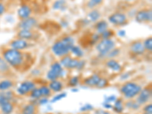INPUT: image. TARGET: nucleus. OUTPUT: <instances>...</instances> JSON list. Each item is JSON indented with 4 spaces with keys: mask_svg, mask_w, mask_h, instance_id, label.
Returning <instances> with one entry per match:
<instances>
[{
    "mask_svg": "<svg viewBox=\"0 0 152 114\" xmlns=\"http://www.w3.org/2000/svg\"><path fill=\"white\" fill-rule=\"evenodd\" d=\"M2 58L10 67L20 72H24L28 70L31 66V63L28 61V56H25L24 53L14 49L8 48L4 50Z\"/></svg>",
    "mask_w": 152,
    "mask_h": 114,
    "instance_id": "f257e3e1",
    "label": "nucleus"
},
{
    "mask_svg": "<svg viewBox=\"0 0 152 114\" xmlns=\"http://www.w3.org/2000/svg\"><path fill=\"white\" fill-rule=\"evenodd\" d=\"M142 87L135 81H126L119 87V92L126 100L134 99L142 90Z\"/></svg>",
    "mask_w": 152,
    "mask_h": 114,
    "instance_id": "f03ea898",
    "label": "nucleus"
},
{
    "mask_svg": "<svg viewBox=\"0 0 152 114\" xmlns=\"http://www.w3.org/2000/svg\"><path fill=\"white\" fill-rule=\"evenodd\" d=\"M116 47V43L112 39H102L96 44V50L99 56L106 57V56Z\"/></svg>",
    "mask_w": 152,
    "mask_h": 114,
    "instance_id": "7ed1b4c3",
    "label": "nucleus"
},
{
    "mask_svg": "<svg viewBox=\"0 0 152 114\" xmlns=\"http://www.w3.org/2000/svg\"><path fill=\"white\" fill-rule=\"evenodd\" d=\"M151 97L152 88L151 84H150V85H148L147 86H145V88H142V90L139 92V94L137 95L135 100H136V102L142 107V106L151 102Z\"/></svg>",
    "mask_w": 152,
    "mask_h": 114,
    "instance_id": "20e7f679",
    "label": "nucleus"
},
{
    "mask_svg": "<svg viewBox=\"0 0 152 114\" xmlns=\"http://www.w3.org/2000/svg\"><path fill=\"white\" fill-rule=\"evenodd\" d=\"M52 52L56 56L62 58L70 53V48L61 40H57L52 46Z\"/></svg>",
    "mask_w": 152,
    "mask_h": 114,
    "instance_id": "39448f33",
    "label": "nucleus"
},
{
    "mask_svg": "<svg viewBox=\"0 0 152 114\" xmlns=\"http://www.w3.org/2000/svg\"><path fill=\"white\" fill-rule=\"evenodd\" d=\"M135 21L138 23H149L152 21V11L151 9H144L135 13Z\"/></svg>",
    "mask_w": 152,
    "mask_h": 114,
    "instance_id": "423d86ee",
    "label": "nucleus"
},
{
    "mask_svg": "<svg viewBox=\"0 0 152 114\" xmlns=\"http://www.w3.org/2000/svg\"><path fill=\"white\" fill-rule=\"evenodd\" d=\"M36 88L34 81L31 80H26L20 84L17 88V93L20 96H28L30 92Z\"/></svg>",
    "mask_w": 152,
    "mask_h": 114,
    "instance_id": "0eeeda50",
    "label": "nucleus"
},
{
    "mask_svg": "<svg viewBox=\"0 0 152 114\" xmlns=\"http://www.w3.org/2000/svg\"><path fill=\"white\" fill-rule=\"evenodd\" d=\"M38 24V21L35 18L29 17L28 18L22 19L19 21L17 27L18 30H29L32 31L34 28H36Z\"/></svg>",
    "mask_w": 152,
    "mask_h": 114,
    "instance_id": "6e6552de",
    "label": "nucleus"
},
{
    "mask_svg": "<svg viewBox=\"0 0 152 114\" xmlns=\"http://www.w3.org/2000/svg\"><path fill=\"white\" fill-rule=\"evenodd\" d=\"M108 21L113 25L121 26V25H124L127 22V16L122 12H116L109 16Z\"/></svg>",
    "mask_w": 152,
    "mask_h": 114,
    "instance_id": "1a4fd4ad",
    "label": "nucleus"
},
{
    "mask_svg": "<svg viewBox=\"0 0 152 114\" xmlns=\"http://www.w3.org/2000/svg\"><path fill=\"white\" fill-rule=\"evenodd\" d=\"M9 46H10V48L21 51V50H24L29 48L30 43H28V40H22V39H19L18 38V39L12 40L9 43Z\"/></svg>",
    "mask_w": 152,
    "mask_h": 114,
    "instance_id": "9d476101",
    "label": "nucleus"
},
{
    "mask_svg": "<svg viewBox=\"0 0 152 114\" xmlns=\"http://www.w3.org/2000/svg\"><path fill=\"white\" fill-rule=\"evenodd\" d=\"M39 106L37 103L30 102L22 106L21 114H38Z\"/></svg>",
    "mask_w": 152,
    "mask_h": 114,
    "instance_id": "9b49d317",
    "label": "nucleus"
},
{
    "mask_svg": "<svg viewBox=\"0 0 152 114\" xmlns=\"http://www.w3.org/2000/svg\"><path fill=\"white\" fill-rule=\"evenodd\" d=\"M101 76L99 75L97 73H94V74H92L91 75L89 76V77H87V78H84L81 81L82 85H85L86 87H90V88H94V87L97 86V83L100 81Z\"/></svg>",
    "mask_w": 152,
    "mask_h": 114,
    "instance_id": "f8f14e48",
    "label": "nucleus"
},
{
    "mask_svg": "<svg viewBox=\"0 0 152 114\" xmlns=\"http://www.w3.org/2000/svg\"><path fill=\"white\" fill-rule=\"evenodd\" d=\"M130 50L135 56H142L145 53L143 43L142 41H140V40L133 41L131 43V45H130Z\"/></svg>",
    "mask_w": 152,
    "mask_h": 114,
    "instance_id": "ddd939ff",
    "label": "nucleus"
},
{
    "mask_svg": "<svg viewBox=\"0 0 152 114\" xmlns=\"http://www.w3.org/2000/svg\"><path fill=\"white\" fill-rule=\"evenodd\" d=\"M31 13H32V9L30 5L27 4L21 5L20 8L18 9V16L21 20L31 17Z\"/></svg>",
    "mask_w": 152,
    "mask_h": 114,
    "instance_id": "4468645a",
    "label": "nucleus"
},
{
    "mask_svg": "<svg viewBox=\"0 0 152 114\" xmlns=\"http://www.w3.org/2000/svg\"><path fill=\"white\" fill-rule=\"evenodd\" d=\"M50 71H52L59 78V79L63 78V76L65 75V69L62 67V65L60 64V62L58 61L53 62L51 66H50Z\"/></svg>",
    "mask_w": 152,
    "mask_h": 114,
    "instance_id": "2eb2a0df",
    "label": "nucleus"
},
{
    "mask_svg": "<svg viewBox=\"0 0 152 114\" xmlns=\"http://www.w3.org/2000/svg\"><path fill=\"white\" fill-rule=\"evenodd\" d=\"M124 101L125 100L123 97L116 98V100L114 101L113 105L112 106V108H111L113 112L116 114H121L124 113L125 109H126L124 106Z\"/></svg>",
    "mask_w": 152,
    "mask_h": 114,
    "instance_id": "dca6fc26",
    "label": "nucleus"
},
{
    "mask_svg": "<svg viewBox=\"0 0 152 114\" xmlns=\"http://www.w3.org/2000/svg\"><path fill=\"white\" fill-rule=\"evenodd\" d=\"M48 87L53 93H60L64 88V84L60 79H56L50 81Z\"/></svg>",
    "mask_w": 152,
    "mask_h": 114,
    "instance_id": "f3484780",
    "label": "nucleus"
},
{
    "mask_svg": "<svg viewBox=\"0 0 152 114\" xmlns=\"http://www.w3.org/2000/svg\"><path fill=\"white\" fill-rule=\"evenodd\" d=\"M15 99L14 92L11 90L6 91H0V106L6 102H13Z\"/></svg>",
    "mask_w": 152,
    "mask_h": 114,
    "instance_id": "a211bd4d",
    "label": "nucleus"
},
{
    "mask_svg": "<svg viewBox=\"0 0 152 114\" xmlns=\"http://www.w3.org/2000/svg\"><path fill=\"white\" fill-rule=\"evenodd\" d=\"M106 67L115 72H120L123 70V67L118 61L114 59H109L105 63Z\"/></svg>",
    "mask_w": 152,
    "mask_h": 114,
    "instance_id": "6ab92c4d",
    "label": "nucleus"
},
{
    "mask_svg": "<svg viewBox=\"0 0 152 114\" xmlns=\"http://www.w3.org/2000/svg\"><path fill=\"white\" fill-rule=\"evenodd\" d=\"M17 37L19 39L25 40H34V33L32 31H29V30H19L17 33Z\"/></svg>",
    "mask_w": 152,
    "mask_h": 114,
    "instance_id": "aec40b11",
    "label": "nucleus"
},
{
    "mask_svg": "<svg viewBox=\"0 0 152 114\" xmlns=\"http://www.w3.org/2000/svg\"><path fill=\"white\" fill-rule=\"evenodd\" d=\"M15 104L13 102H6L0 106V110L2 114H12L15 110Z\"/></svg>",
    "mask_w": 152,
    "mask_h": 114,
    "instance_id": "412c9836",
    "label": "nucleus"
},
{
    "mask_svg": "<svg viewBox=\"0 0 152 114\" xmlns=\"http://www.w3.org/2000/svg\"><path fill=\"white\" fill-rule=\"evenodd\" d=\"M125 108L129 109V110L137 111L141 108V106L136 102V100L134 99H129V100H126L124 101Z\"/></svg>",
    "mask_w": 152,
    "mask_h": 114,
    "instance_id": "4be33fe9",
    "label": "nucleus"
},
{
    "mask_svg": "<svg viewBox=\"0 0 152 114\" xmlns=\"http://www.w3.org/2000/svg\"><path fill=\"white\" fill-rule=\"evenodd\" d=\"M95 31L98 34H101L103 32L108 29V23L105 21V20H100V21H97L96 24H94Z\"/></svg>",
    "mask_w": 152,
    "mask_h": 114,
    "instance_id": "5701e85b",
    "label": "nucleus"
},
{
    "mask_svg": "<svg viewBox=\"0 0 152 114\" xmlns=\"http://www.w3.org/2000/svg\"><path fill=\"white\" fill-rule=\"evenodd\" d=\"M14 86V81L11 79H3L0 81V91H6L11 90Z\"/></svg>",
    "mask_w": 152,
    "mask_h": 114,
    "instance_id": "b1692460",
    "label": "nucleus"
},
{
    "mask_svg": "<svg viewBox=\"0 0 152 114\" xmlns=\"http://www.w3.org/2000/svg\"><path fill=\"white\" fill-rule=\"evenodd\" d=\"M101 16V13L97 9H92L87 15L86 19L91 22H97Z\"/></svg>",
    "mask_w": 152,
    "mask_h": 114,
    "instance_id": "393cba45",
    "label": "nucleus"
},
{
    "mask_svg": "<svg viewBox=\"0 0 152 114\" xmlns=\"http://www.w3.org/2000/svg\"><path fill=\"white\" fill-rule=\"evenodd\" d=\"M70 53L74 56L75 58H77V59H81L84 56V51L82 50V49L76 45H74L72 47L70 50Z\"/></svg>",
    "mask_w": 152,
    "mask_h": 114,
    "instance_id": "a878e982",
    "label": "nucleus"
},
{
    "mask_svg": "<svg viewBox=\"0 0 152 114\" xmlns=\"http://www.w3.org/2000/svg\"><path fill=\"white\" fill-rule=\"evenodd\" d=\"M80 82H81V80H80L79 76L78 75L72 76L71 78H69V79L68 80L67 86L72 88H75V87H77L78 85H79Z\"/></svg>",
    "mask_w": 152,
    "mask_h": 114,
    "instance_id": "bb28decb",
    "label": "nucleus"
},
{
    "mask_svg": "<svg viewBox=\"0 0 152 114\" xmlns=\"http://www.w3.org/2000/svg\"><path fill=\"white\" fill-rule=\"evenodd\" d=\"M10 66L2 58L0 59V74L5 75L10 72Z\"/></svg>",
    "mask_w": 152,
    "mask_h": 114,
    "instance_id": "cd10ccee",
    "label": "nucleus"
},
{
    "mask_svg": "<svg viewBox=\"0 0 152 114\" xmlns=\"http://www.w3.org/2000/svg\"><path fill=\"white\" fill-rule=\"evenodd\" d=\"M39 89H40V93H41L42 97L50 98V97L52 96L53 92L51 91V90L50 89L48 85H41L40 87H39Z\"/></svg>",
    "mask_w": 152,
    "mask_h": 114,
    "instance_id": "c85d7f7f",
    "label": "nucleus"
},
{
    "mask_svg": "<svg viewBox=\"0 0 152 114\" xmlns=\"http://www.w3.org/2000/svg\"><path fill=\"white\" fill-rule=\"evenodd\" d=\"M66 0H56L55 2L53 3V9L54 10H60L63 11L66 5Z\"/></svg>",
    "mask_w": 152,
    "mask_h": 114,
    "instance_id": "c756f323",
    "label": "nucleus"
},
{
    "mask_svg": "<svg viewBox=\"0 0 152 114\" xmlns=\"http://www.w3.org/2000/svg\"><path fill=\"white\" fill-rule=\"evenodd\" d=\"M28 95H29V97H31V98L34 99V100H39V99L42 97V95L40 91V89H39V88H37V87L35 88H34L33 90L30 92V94Z\"/></svg>",
    "mask_w": 152,
    "mask_h": 114,
    "instance_id": "7c9ffc66",
    "label": "nucleus"
},
{
    "mask_svg": "<svg viewBox=\"0 0 152 114\" xmlns=\"http://www.w3.org/2000/svg\"><path fill=\"white\" fill-rule=\"evenodd\" d=\"M61 40H62L63 43H65V44H66V45L68 46V47L70 48V50H71L72 47H73V46L75 45V40L74 38L72 37L71 36H65L63 37L61 39Z\"/></svg>",
    "mask_w": 152,
    "mask_h": 114,
    "instance_id": "2f4dec72",
    "label": "nucleus"
},
{
    "mask_svg": "<svg viewBox=\"0 0 152 114\" xmlns=\"http://www.w3.org/2000/svg\"><path fill=\"white\" fill-rule=\"evenodd\" d=\"M79 59H80L72 58V57L71 59H70V60H69V63H68L67 66L66 67V69H76V68L78 66Z\"/></svg>",
    "mask_w": 152,
    "mask_h": 114,
    "instance_id": "473e14b6",
    "label": "nucleus"
},
{
    "mask_svg": "<svg viewBox=\"0 0 152 114\" xmlns=\"http://www.w3.org/2000/svg\"><path fill=\"white\" fill-rule=\"evenodd\" d=\"M103 2H104V0H89L87 3V6L90 9H94L96 7L101 5Z\"/></svg>",
    "mask_w": 152,
    "mask_h": 114,
    "instance_id": "72a5a7b5",
    "label": "nucleus"
},
{
    "mask_svg": "<svg viewBox=\"0 0 152 114\" xmlns=\"http://www.w3.org/2000/svg\"><path fill=\"white\" fill-rule=\"evenodd\" d=\"M143 43V46L144 47H145V50H147V51H148V52H151L152 51V38L151 37H148L147 38V39H145V40H144V42H142Z\"/></svg>",
    "mask_w": 152,
    "mask_h": 114,
    "instance_id": "f704fd0d",
    "label": "nucleus"
},
{
    "mask_svg": "<svg viewBox=\"0 0 152 114\" xmlns=\"http://www.w3.org/2000/svg\"><path fill=\"white\" fill-rule=\"evenodd\" d=\"M108 85H109V81H108V79H107L106 78H102V77H101L100 81H99V82L97 83L96 88H107Z\"/></svg>",
    "mask_w": 152,
    "mask_h": 114,
    "instance_id": "c9c22d12",
    "label": "nucleus"
},
{
    "mask_svg": "<svg viewBox=\"0 0 152 114\" xmlns=\"http://www.w3.org/2000/svg\"><path fill=\"white\" fill-rule=\"evenodd\" d=\"M66 96H67V94L66 92H60V93L57 94L55 97H53V98L51 100V103L53 104V103L57 102V101H59V100H62L63 98L66 97Z\"/></svg>",
    "mask_w": 152,
    "mask_h": 114,
    "instance_id": "e433bc0d",
    "label": "nucleus"
},
{
    "mask_svg": "<svg viewBox=\"0 0 152 114\" xmlns=\"http://www.w3.org/2000/svg\"><path fill=\"white\" fill-rule=\"evenodd\" d=\"M113 35H114L113 31L107 29L100 34V38H102V39H111V37H112Z\"/></svg>",
    "mask_w": 152,
    "mask_h": 114,
    "instance_id": "4c0bfd02",
    "label": "nucleus"
},
{
    "mask_svg": "<svg viewBox=\"0 0 152 114\" xmlns=\"http://www.w3.org/2000/svg\"><path fill=\"white\" fill-rule=\"evenodd\" d=\"M119 53H120V50L117 48H114L106 56V57L108 58V59H113V58L117 56Z\"/></svg>",
    "mask_w": 152,
    "mask_h": 114,
    "instance_id": "58836bf2",
    "label": "nucleus"
},
{
    "mask_svg": "<svg viewBox=\"0 0 152 114\" xmlns=\"http://www.w3.org/2000/svg\"><path fill=\"white\" fill-rule=\"evenodd\" d=\"M100 34H98L97 33H94L93 34L91 35V46L97 44V43L100 41Z\"/></svg>",
    "mask_w": 152,
    "mask_h": 114,
    "instance_id": "ea45409f",
    "label": "nucleus"
},
{
    "mask_svg": "<svg viewBox=\"0 0 152 114\" xmlns=\"http://www.w3.org/2000/svg\"><path fill=\"white\" fill-rule=\"evenodd\" d=\"M142 111L148 114H152V104L149 102L142 106Z\"/></svg>",
    "mask_w": 152,
    "mask_h": 114,
    "instance_id": "a19ab883",
    "label": "nucleus"
},
{
    "mask_svg": "<svg viewBox=\"0 0 152 114\" xmlns=\"http://www.w3.org/2000/svg\"><path fill=\"white\" fill-rule=\"evenodd\" d=\"M94 107L93 106L91 105V104H85V105L82 106L80 109L81 113H89L90 111L93 110Z\"/></svg>",
    "mask_w": 152,
    "mask_h": 114,
    "instance_id": "79ce46f5",
    "label": "nucleus"
},
{
    "mask_svg": "<svg viewBox=\"0 0 152 114\" xmlns=\"http://www.w3.org/2000/svg\"><path fill=\"white\" fill-rule=\"evenodd\" d=\"M85 64H86V62L85 60H82V59H79V62H78V64L77 68H76V70L78 71H81L85 68Z\"/></svg>",
    "mask_w": 152,
    "mask_h": 114,
    "instance_id": "37998d69",
    "label": "nucleus"
},
{
    "mask_svg": "<svg viewBox=\"0 0 152 114\" xmlns=\"http://www.w3.org/2000/svg\"><path fill=\"white\" fill-rule=\"evenodd\" d=\"M49 101V98L47 97H42L41 98H40L39 100H37V104L38 106L40 105H45L48 103Z\"/></svg>",
    "mask_w": 152,
    "mask_h": 114,
    "instance_id": "c03bdc74",
    "label": "nucleus"
},
{
    "mask_svg": "<svg viewBox=\"0 0 152 114\" xmlns=\"http://www.w3.org/2000/svg\"><path fill=\"white\" fill-rule=\"evenodd\" d=\"M94 114H112L110 111L102 109H97L94 111Z\"/></svg>",
    "mask_w": 152,
    "mask_h": 114,
    "instance_id": "a18cd8bd",
    "label": "nucleus"
},
{
    "mask_svg": "<svg viewBox=\"0 0 152 114\" xmlns=\"http://www.w3.org/2000/svg\"><path fill=\"white\" fill-rule=\"evenodd\" d=\"M116 96H114V95H111V96H110V97H107V98H106L105 100V102L107 103H112V102H114L115 100H116Z\"/></svg>",
    "mask_w": 152,
    "mask_h": 114,
    "instance_id": "49530a36",
    "label": "nucleus"
},
{
    "mask_svg": "<svg viewBox=\"0 0 152 114\" xmlns=\"http://www.w3.org/2000/svg\"><path fill=\"white\" fill-rule=\"evenodd\" d=\"M5 11H6V8H5V5L2 2H0V17L3 14H5Z\"/></svg>",
    "mask_w": 152,
    "mask_h": 114,
    "instance_id": "de8ad7c7",
    "label": "nucleus"
},
{
    "mask_svg": "<svg viewBox=\"0 0 152 114\" xmlns=\"http://www.w3.org/2000/svg\"><path fill=\"white\" fill-rule=\"evenodd\" d=\"M117 35L120 37H124L126 35V31L125 30H119L117 32Z\"/></svg>",
    "mask_w": 152,
    "mask_h": 114,
    "instance_id": "09e8293b",
    "label": "nucleus"
},
{
    "mask_svg": "<svg viewBox=\"0 0 152 114\" xmlns=\"http://www.w3.org/2000/svg\"><path fill=\"white\" fill-rule=\"evenodd\" d=\"M60 24L62 28H66L69 26V22H68L67 21H66V20H62V21L60 22Z\"/></svg>",
    "mask_w": 152,
    "mask_h": 114,
    "instance_id": "8fccbe9b",
    "label": "nucleus"
},
{
    "mask_svg": "<svg viewBox=\"0 0 152 114\" xmlns=\"http://www.w3.org/2000/svg\"><path fill=\"white\" fill-rule=\"evenodd\" d=\"M129 75V73H125V74H123V75H121V80H123V81H126L127 78L130 77Z\"/></svg>",
    "mask_w": 152,
    "mask_h": 114,
    "instance_id": "3c124183",
    "label": "nucleus"
},
{
    "mask_svg": "<svg viewBox=\"0 0 152 114\" xmlns=\"http://www.w3.org/2000/svg\"><path fill=\"white\" fill-rule=\"evenodd\" d=\"M103 105H104V108H107V110L111 109V108H112V105H111L110 104H109V103L105 102V103H104V104H103Z\"/></svg>",
    "mask_w": 152,
    "mask_h": 114,
    "instance_id": "603ef678",
    "label": "nucleus"
},
{
    "mask_svg": "<svg viewBox=\"0 0 152 114\" xmlns=\"http://www.w3.org/2000/svg\"><path fill=\"white\" fill-rule=\"evenodd\" d=\"M79 114H90L89 113H80Z\"/></svg>",
    "mask_w": 152,
    "mask_h": 114,
    "instance_id": "864d4df0",
    "label": "nucleus"
},
{
    "mask_svg": "<svg viewBox=\"0 0 152 114\" xmlns=\"http://www.w3.org/2000/svg\"><path fill=\"white\" fill-rule=\"evenodd\" d=\"M139 114H148V113H144V112H142V113H139Z\"/></svg>",
    "mask_w": 152,
    "mask_h": 114,
    "instance_id": "5fc2aeb1",
    "label": "nucleus"
},
{
    "mask_svg": "<svg viewBox=\"0 0 152 114\" xmlns=\"http://www.w3.org/2000/svg\"><path fill=\"white\" fill-rule=\"evenodd\" d=\"M46 114H54V113H47Z\"/></svg>",
    "mask_w": 152,
    "mask_h": 114,
    "instance_id": "6e6d98bb",
    "label": "nucleus"
},
{
    "mask_svg": "<svg viewBox=\"0 0 152 114\" xmlns=\"http://www.w3.org/2000/svg\"><path fill=\"white\" fill-rule=\"evenodd\" d=\"M121 114H129V113H123Z\"/></svg>",
    "mask_w": 152,
    "mask_h": 114,
    "instance_id": "4d7b16f0",
    "label": "nucleus"
},
{
    "mask_svg": "<svg viewBox=\"0 0 152 114\" xmlns=\"http://www.w3.org/2000/svg\"><path fill=\"white\" fill-rule=\"evenodd\" d=\"M126 1H134V0H126Z\"/></svg>",
    "mask_w": 152,
    "mask_h": 114,
    "instance_id": "13d9d810",
    "label": "nucleus"
}]
</instances>
